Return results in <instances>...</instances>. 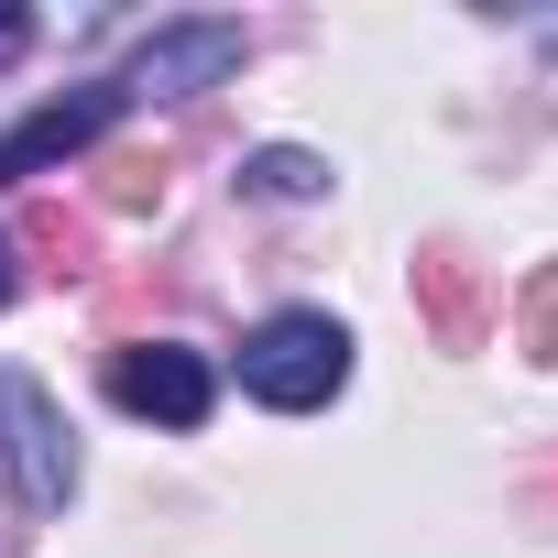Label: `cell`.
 Masks as SVG:
<instances>
[{
  "label": "cell",
  "instance_id": "cell-1",
  "mask_svg": "<svg viewBox=\"0 0 558 558\" xmlns=\"http://www.w3.org/2000/svg\"><path fill=\"white\" fill-rule=\"evenodd\" d=\"M241 384H252L263 405L307 416V405H329V395L351 384V329H340V318H318V307L263 318V329L241 340Z\"/></svg>",
  "mask_w": 558,
  "mask_h": 558
},
{
  "label": "cell",
  "instance_id": "cell-2",
  "mask_svg": "<svg viewBox=\"0 0 558 558\" xmlns=\"http://www.w3.org/2000/svg\"><path fill=\"white\" fill-rule=\"evenodd\" d=\"M0 460H12V493H23L34 514H66V493H77V438H66L56 395H45L34 373H12V362H0Z\"/></svg>",
  "mask_w": 558,
  "mask_h": 558
},
{
  "label": "cell",
  "instance_id": "cell-3",
  "mask_svg": "<svg viewBox=\"0 0 558 558\" xmlns=\"http://www.w3.org/2000/svg\"><path fill=\"white\" fill-rule=\"evenodd\" d=\"M241 45H252L241 23H165V34H143L121 99H197V88H219L241 66Z\"/></svg>",
  "mask_w": 558,
  "mask_h": 558
},
{
  "label": "cell",
  "instance_id": "cell-4",
  "mask_svg": "<svg viewBox=\"0 0 558 558\" xmlns=\"http://www.w3.org/2000/svg\"><path fill=\"white\" fill-rule=\"evenodd\" d=\"M110 395H121L132 416H154V427H208L219 373H208L197 351H175V340H143V351H121V362H110Z\"/></svg>",
  "mask_w": 558,
  "mask_h": 558
},
{
  "label": "cell",
  "instance_id": "cell-5",
  "mask_svg": "<svg viewBox=\"0 0 558 558\" xmlns=\"http://www.w3.org/2000/svg\"><path fill=\"white\" fill-rule=\"evenodd\" d=\"M121 110H132L121 88H77V99H45L23 132H0V186H12V175H45V165H66V154H88V143H99Z\"/></svg>",
  "mask_w": 558,
  "mask_h": 558
},
{
  "label": "cell",
  "instance_id": "cell-6",
  "mask_svg": "<svg viewBox=\"0 0 558 558\" xmlns=\"http://www.w3.org/2000/svg\"><path fill=\"white\" fill-rule=\"evenodd\" d=\"M416 296H427L438 340H471V329H482V286H471L460 252H416Z\"/></svg>",
  "mask_w": 558,
  "mask_h": 558
},
{
  "label": "cell",
  "instance_id": "cell-7",
  "mask_svg": "<svg viewBox=\"0 0 558 558\" xmlns=\"http://www.w3.org/2000/svg\"><path fill=\"white\" fill-rule=\"evenodd\" d=\"M241 175H252V197H318V186H329V165H318V154H296V143H274V154H252Z\"/></svg>",
  "mask_w": 558,
  "mask_h": 558
},
{
  "label": "cell",
  "instance_id": "cell-8",
  "mask_svg": "<svg viewBox=\"0 0 558 558\" xmlns=\"http://www.w3.org/2000/svg\"><path fill=\"white\" fill-rule=\"evenodd\" d=\"M525 351H536V362H558V263L525 286Z\"/></svg>",
  "mask_w": 558,
  "mask_h": 558
},
{
  "label": "cell",
  "instance_id": "cell-9",
  "mask_svg": "<svg viewBox=\"0 0 558 558\" xmlns=\"http://www.w3.org/2000/svg\"><path fill=\"white\" fill-rule=\"evenodd\" d=\"M154 197H165V165H121L110 175V208H154Z\"/></svg>",
  "mask_w": 558,
  "mask_h": 558
},
{
  "label": "cell",
  "instance_id": "cell-10",
  "mask_svg": "<svg viewBox=\"0 0 558 558\" xmlns=\"http://www.w3.org/2000/svg\"><path fill=\"white\" fill-rule=\"evenodd\" d=\"M23 45H34V23H23V12H12V0H0V66H12V56H23Z\"/></svg>",
  "mask_w": 558,
  "mask_h": 558
},
{
  "label": "cell",
  "instance_id": "cell-11",
  "mask_svg": "<svg viewBox=\"0 0 558 558\" xmlns=\"http://www.w3.org/2000/svg\"><path fill=\"white\" fill-rule=\"evenodd\" d=\"M12 286H23V274H12V241H0V307H12Z\"/></svg>",
  "mask_w": 558,
  "mask_h": 558
},
{
  "label": "cell",
  "instance_id": "cell-12",
  "mask_svg": "<svg viewBox=\"0 0 558 558\" xmlns=\"http://www.w3.org/2000/svg\"><path fill=\"white\" fill-rule=\"evenodd\" d=\"M547 45H558V23H547Z\"/></svg>",
  "mask_w": 558,
  "mask_h": 558
}]
</instances>
